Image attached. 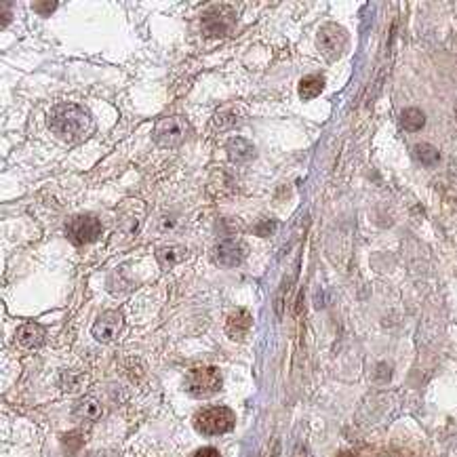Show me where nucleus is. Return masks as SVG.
<instances>
[{"instance_id":"nucleus-1","label":"nucleus","mask_w":457,"mask_h":457,"mask_svg":"<svg viewBox=\"0 0 457 457\" xmlns=\"http://www.w3.org/2000/svg\"><path fill=\"white\" fill-rule=\"evenodd\" d=\"M49 129L65 143H81L93 133L95 122L87 108L79 104H59L49 114Z\"/></svg>"},{"instance_id":"nucleus-2","label":"nucleus","mask_w":457,"mask_h":457,"mask_svg":"<svg viewBox=\"0 0 457 457\" xmlns=\"http://www.w3.org/2000/svg\"><path fill=\"white\" fill-rule=\"evenodd\" d=\"M234 413L227 407H207L196 413L194 428L205 436H219L234 428Z\"/></svg>"},{"instance_id":"nucleus-3","label":"nucleus","mask_w":457,"mask_h":457,"mask_svg":"<svg viewBox=\"0 0 457 457\" xmlns=\"http://www.w3.org/2000/svg\"><path fill=\"white\" fill-rule=\"evenodd\" d=\"M223 377L217 367H200L192 369L186 375V392L194 399H207L221 390Z\"/></svg>"},{"instance_id":"nucleus-4","label":"nucleus","mask_w":457,"mask_h":457,"mask_svg":"<svg viewBox=\"0 0 457 457\" xmlns=\"http://www.w3.org/2000/svg\"><path fill=\"white\" fill-rule=\"evenodd\" d=\"M200 26H202L205 36H209V38H223V36H227L234 30L236 13H234L232 7L215 5V7H211V9H207L202 13Z\"/></svg>"},{"instance_id":"nucleus-5","label":"nucleus","mask_w":457,"mask_h":457,"mask_svg":"<svg viewBox=\"0 0 457 457\" xmlns=\"http://www.w3.org/2000/svg\"><path fill=\"white\" fill-rule=\"evenodd\" d=\"M65 234L74 245H91L102 236V221L95 215H79L72 217L65 225Z\"/></svg>"},{"instance_id":"nucleus-6","label":"nucleus","mask_w":457,"mask_h":457,"mask_svg":"<svg viewBox=\"0 0 457 457\" xmlns=\"http://www.w3.org/2000/svg\"><path fill=\"white\" fill-rule=\"evenodd\" d=\"M316 45H319V51L323 53L325 59L335 61L344 55V51L348 47V32L337 24H327L319 30Z\"/></svg>"},{"instance_id":"nucleus-7","label":"nucleus","mask_w":457,"mask_h":457,"mask_svg":"<svg viewBox=\"0 0 457 457\" xmlns=\"http://www.w3.org/2000/svg\"><path fill=\"white\" fill-rule=\"evenodd\" d=\"M188 137V122L179 116H167L152 129V139L163 147H177Z\"/></svg>"},{"instance_id":"nucleus-8","label":"nucleus","mask_w":457,"mask_h":457,"mask_svg":"<svg viewBox=\"0 0 457 457\" xmlns=\"http://www.w3.org/2000/svg\"><path fill=\"white\" fill-rule=\"evenodd\" d=\"M122 327H125V319H122V314H120L118 310H110V312L102 314V316L95 321L91 333H93V337H95L97 342H102V344H110L112 339H116V337L120 335Z\"/></svg>"},{"instance_id":"nucleus-9","label":"nucleus","mask_w":457,"mask_h":457,"mask_svg":"<svg viewBox=\"0 0 457 457\" xmlns=\"http://www.w3.org/2000/svg\"><path fill=\"white\" fill-rule=\"evenodd\" d=\"M213 257L223 268H236L245 259V247L239 241H232V239L230 241H223V243L217 245Z\"/></svg>"},{"instance_id":"nucleus-10","label":"nucleus","mask_w":457,"mask_h":457,"mask_svg":"<svg viewBox=\"0 0 457 457\" xmlns=\"http://www.w3.org/2000/svg\"><path fill=\"white\" fill-rule=\"evenodd\" d=\"M251 325H253V321H251V314L247 310H234L225 321V333L234 342H243L247 337Z\"/></svg>"},{"instance_id":"nucleus-11","label":"nucleus","mask_w":457,"mask_h":457,"mask_svg":"<svg viewBox=\"0 0 457 457\" xmlns=\"http://www.w3.org/2000/svg\"><path fill=\"white\" fill-rule=\"evenodd\" d=\"M45 327H40L38 323H26L17 329L15 333V342L17 346L26 348V350H34L40 348L45 344Z\"/></svg>"},{"instance_id":"nucleus-12","label":"nucleus","mask_w":457,"mask_h":457,"mask_svg":"<svg viewBox=\"0 0 457 457\" xmlns=\"http://www.w3.org/2000/svg\"><path fill=\"white\" fill-rule=\"evenodd\" d=\"M227 157H230L232 163L243 165V163L253 161V159L257 157V152H255V145H253L249 139H245V137H232L230 141H227Z\"/></svg>"},{"instance_id":"nucleus-13","label":"nucleus","mask_w":457,"mask_h":457,"mask_svg":"<svg viewBox=\"0 0 457 457\" xmlns=\"http://www.w3.org/2000/svg\"><path fill=\"white\" fill-rule=\"evenodd\" d=\"M74 417L85 419V422H95L102 417V403L93 396H85L79 401V405L74 407Z\"/></svg>"},{"instance_id":"nucleus-14","label":"nucleus","mask_w":457,"mask_h":457,"mask_svg":"<svg viewBox=\"0 0 457 457\" xmlns=\"http://www.w3.org/2000/svg\"><path fill=\"white\" fill-rule=\"evenodd\" d=\"M186 255H188V251H186L184 247L167 245V247H161V249L157 251V262L161 264L163 270H169V268H173L175 264H179Z\"/></svg>"},{"instance_id":"nucleus-15","label":"nucleus","mask_w":457,"mask_h":457,"mask_svg":"<svg viewBox=\"0 0 457 457\" xmlns=\"http://www.w3.org/2000/svg\"><path fill=\"white\" fill-rule=\"evenodd\" d=\"M325 89V79L321 74L316 76H306V79H301L299 83V97L301 99H312V97H319Z\"/></svg>"},{"instance_id":"nucleus-16","label":"nucleus","mask_w":457,"mask_h":457,"mask_svg":"<svg viewBox=\"0 0 457 457\" xmlns=\"http://www.w3.org/2000/svg\"><path fill=\"white\" fill-rule=\"evenodd\" d=\"M426 125V114L419 108H405L401 112V127L409 133H415L419 129H424Z\"/></svg>"},{"instance_id":"nucleus-17","label":"nucleus","mask_w":457,"mask_h":457,"mask_svg":"<svg viewBox=\"0 0 457 457\" xmlns=\"http://www.w3.org/2000/svg\"><path fill=\"white\" fill-rule=\"evenodd\" d=\"M413 154H415V159H417L422 165H426V167H432V165H436V163L440 161V152H438L432 143H417V145L413 147Z\"/></svg>"},{"instance_id":"nucleus-18","label":"nucleus","mask_w":457,"mask_h":457,"mask_svg":"<svg viewBox=\"0 0 457 457\" xmlns=\"http://www.w3.org/2000/svg\"><path fill=\"white\" fill-rule=\"evenodd\" d=\"M276 221L274 219H266V221H259V223H255V227H253V232L257 234V236H272L274 234V230H276Z\"/></svg>"},{"instance_id":"nucleus-19","label":"nucleus","mask_w":457,"mask_h":457,"mask_svg":"<svg viewBox=\"0 0 457 457\" xmlns=\"http://www.w3.org/2000/svg\"><path fill=\"white\" fill-rule=\"evenodd\" d=\"M83 438H81V434L79 432H70V434H65L63 436V444H65V449H67V453H74L76 449H81L83 447Z\"/></svg>"},{"instance_id":"nucleus-20","label":"nucleus","mask_w":457,"mask_h":457,"mask_svg":"<svg viewBox=\"0 0 457 457\" xmlns=\"http://www.w3.org/2000/svg\"><path fill=\"white\" fill-rule=\"evenodd\" d=\"M234 122H236V118H234L232 112L227 114V112L223 110V112H219V114L215 116V127H217V131H225L227 127H232Z\"/></svg>"},{"instance_id":"nucleus-21","label":"nucleus","mask_w":457,"mask_h":457,"mask_svg":"<svg viewBox=\"0 0 457 457\" xmlns=\"http://www.w3.org/2000/svg\"><path fill=\"white\" fill-rule=\"evenodd\" d=\"M32 7H34L36 13H40V15H51V13L59 7V3H55V0H53V3H34Z\"/></svg>"},{"instance_id":"nucleus-22","label":"nucleus","mask_w":457,"mask_h":457,"mask_svg":"<svg viewBox=\"0 0 457 457\" xmlns=\"http://www.w3.org/2000/svg\"><path fill=\"white\" fill-rule=\"evenodd\" d=\"M194 457H221V455H219V451L213 449V447H202V449H198V451L194 453Z\"/></svg>"},{"instance_id":"nucleus-23","label":"nucleus","mask_w":457,"mask_h":457,"mask_svg":"<svg viewBox=\"0 0 457 457\" xmlns=\"http://www.w3.org/2000/svg\"><path fill=\"white\" fill-rule=\"evenodd\" d=\"M9 3H3V28H7V24H9Z\"/></svg>"},{"instance_id":"nucleus-24","label":"nucleus","mask_w":457,"mask_h":457,"mask_svg":"<svg viewBox=\"0 0 457 457\" xmlns=\"http://www.w3.org/2000/svg\"><path fill=\"white\" fill-rule=\"evenodd\" d=\"M339 457H356L352 451H344V453H339Z\"/></svg>"},{"instance_id":"nucleus-25","label":"nucleus","mask_w":457,"mask_h":457,"mask_svg":"<svg viewBox=\"0 0 457 457\" xmlns=\"http://www.w3.org/2000/svg\"><path fill=\"white\" fill-rule=\"evenodd\" d=\"M299 457H312L306 449H301V453H299Z\"/></svg>"},{"instance_id":"nucleus-26","label":"nucleus","mask_w":457,"mask_h":457,"mask_svg":"<svg viewBox=\"0 0 457 457\" xmlns=\"http://www.w3.org/2000/svg\"><path fill=\"white\" fill-rule=\"evenodd\" d=\"M455 116H457V112H455Z\"/></svg>"}]
</instances>
